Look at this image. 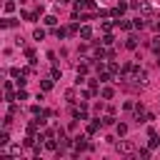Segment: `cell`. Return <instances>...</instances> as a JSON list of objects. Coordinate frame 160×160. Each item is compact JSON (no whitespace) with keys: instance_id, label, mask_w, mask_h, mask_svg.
I'll return each instance as SVG.
<instances>
[{"instance_id":"obj_1","label":"cell","mask_w":160,"mask_h":160,"mask_svg":"<svg viewBox=\"0 0 160 160\" xmlns=\"http://www.w3.org/2000/svg\"><path fill=\"white\" fill-rule=\"evenodd\" d=\"M115 150H118L120 155H130V152H135V145H132V142H128V140H122V142H118V145H115Z\"/></svg>"},{"instance_id":"obj_2","label":"cell","mask_w":160,"mask_h":160,"mask_svg":"<svg viewBox=\"0 0 160 160\" xmlns=\"http://www.w3.org/2000/svg\"><path fill=\"white\" fill-rule=\"evenodd\" d=\"M85 148H90V145H88V135L75 138V152H80V150H85Z\"/></svg>"},{"instance_id":"obj_3","label":"cell","mask_w":160,"mask_h":160,"mask_svg":"<svg viewBox=\"0 0 160 160\" xmlns=\"http://www.w3.org/2000/svg\"><path fill=\"white\" fill-rule=\"evenodd\" d=\"M78 32H80V38H82V40H90V38H92V28H90V25H82Z\"/></svg>"},{"instance_id":"obj_4","label":"cell","mask_w":160,"mask_h":160,"mask_svg":"<svg viewBox=\"0 0 160 160\" xmlns=\"http://www.w3.org/2000/svg\"><path fill=\"white\" fill-rule=\"evenodd\" d=\"M132 80H135V82H138V85H145V82H148V72H145V70H138V72H135V78H132Z\"/></svg>"},{"instance_id":"obj_5","label":"cell","mask_w":160,"mask_h":160,"mask_svg":"<svg viewBox=\"0 0 160 160\" xmlns=\"http://www.w3.org/2000/svg\"><path fill=\"white\" fill-rule=\"evenodd\" d=\"M100 125H102V120H92V122H88V135H95V132L100 130Z\"/></svg>"},{"instance_id":"obj_6","label":"cell","mask_w":160,"mask_h":160,"mask_svg":"<svg viewBox=\"0 0 160 160\" xmlns=\"http://www.w3.org/2000/svg\"><path fill=\"white\" fill-rule=\"evenodd\" d=\"M125 48H128V50H135V48H138V38H135V35H130V38L125 40Z\"/></svg>"},{"instance_id":"obj_7","label":"cell","mask_w":160,"mask_h":160,"mask_svg":"<svg viewBox=\"0 0 160 160\" xmlns=\"http://www.w3.org/2000/svg\"><path fill=\"white\" fill-rule=\"evenodd\" d=\"M100 95H102V98H105V100H110V98H112V95H115V90H112V88H108V85H105V88H102V90H100Z\"/></svg>"},{"instance_id":"obj_8","label":"cell","mask_w":160,"mask_h":160,"mask_svg":"<svg viewBox=\"0 0 160 160\" xmlns=\"http://www.w3.org/2000/svg\"><path fill=\"white\" fill-rule=\"evenodd\" d=\"M150 48H152V52H160V35H155V38H152Z\"/></svg>"},{"instance_id":"obj_9","label":"cell","mask_w":160,"mask_h":160,"mask_svg":"<svg viewBox=\"0 0 160 160\" xmlns=\"http://www.w3.org/2000/svg\"><path fill=\"white\" fill-rule=\"evenodd\" d=\"M125 10H128V5H125V2H120V5H118V8L112 10V15H118V18H120V15L125 12Z\"/></svg>"},{"instance_id":"obj_10","label":"cell","mask_w":160,"mask_h":160,"mask_svg":"<svg viewBox=\"0 0 160 160\" xmlns=\"http://www.w3.org/2000/svg\"><path fill=\"white\" fill-rule=\"evenodd\" d=\"M32 38H35V40H42V38H45V30H42V28H35V30H32Z\"/></svg>"},{"instance_id":"obj_11","label":"cell","mask_w":160,"mask_h":160,"mask_svg":"<svg viewBox=\"0 0 160 160\" xmlns=\"http://www.w3.org/2000/svg\"><path fill=\"white\" fill-rule=\"evenodd\" d=\"M115 122V118H112V112H108L105 118H102V125H112Z\"/></svg>"},{"instance_id":"obj_12","label":"cell","mask_w":160,"mask_h":160,"mask_svg":"<svg viewBox=\"0 0 160 160\" xmlns=\"http://www.w3.org/2000/svg\"><path fill=\"white\" fill-rule=\"evenodd\" d=\"M115 132H118V135H120V138H122V135H125V132H128V125H122V122H120V125H118V128H115Z\"/></svg>"},{"instance_id":"obj_13","label":"cell","mask_w":160,"mask_h":160,"mask_svg":"<svg viewBox=\"0 0 160 160\" xmlns=\"http://www.w3.org/2000/svg\"><path fill=\"white\" fill-rule=\"evenodd\" d=\"M45 148H48V150H58V142H55V140H50V138H48V140H45Z\"/></svg>"},{"instance_id":"obj_14","label":"cell","mask_w":160,"mask_h":160,"mask_svg":"<svg viewBox=\"0 0 160 160\" xmlns=\"http://www.w3.org/2000/svg\"><path fill=\"white\" fill-rule=\"evenodd\" d=\"M55 22H58L55 15H45V25H55Z\"/></svg>"},{"instance_id":"obj_15","label":"cell","mask_w":160,"mask_h":160,"mask_svg":"<svg viewBox=\"0 0 160 160\" xmlns=\"http://www.w3.org/2000/svg\"><path fill=\"white\" fill-rule=\"evenodd\" d=\"M145 25H148V22H145V20H142V18H138V20H135V22H132V28H138V30H140V28H145Z\"/></svg>"},{"instance_id":"obj_16","label":"cell","mask_w":160,"mask_h":160,"mask_svg":"<svg viewBox=\"0 0 160 160\" xmlns=\"http://www.w3.org/2000/svg\"><path fill=\"white\" fill-rule=\"evenodd\" d=\"M118 25H120L122 30H130V28H132V22H128V20H118Z\"/></svg>"},{"instance_id":"obj_17","label":"cell","mask_w":160,"mask_h":160,"mask_svg":"<svg viewBox=\"0 0 160 160\" xmlns=\"http://www.w3.org/2000/svg\"><path fill=\"white\" fill-rule=\"evenodd\" d=\"M68 32H70V30H65V28H58V30H55V35H58V38H60V40H62V38H65V35H68Z\"/></svg>"},{"instance_id":"obj_18","label":"cell","mask_w":160,"mask_h":160,"mask_svg":"<svg viewBox=\"0 0 160 160\" xmlns=\"http://www.w3.org/2000/svg\"><path fill=\"white\" fill-rule=\"evenodd\" d=\"M85 72H88V62H80L78 65V75H85Z\"/></svg>"},{"instance_id":"obj_19","label":"cell","mask_w":160,"mask_h":160,"mask_svg":"<svg viewBox=\"0 0 160 160\" xmlns=\"http://www.w3.org/2000/svg\"><path fill=\"white\" fill-rule=\"evenodd\" d=\"M8 140H10V138H8V130H2V132H0V145H8Z\"/></svg>"},{"instance_id":"obj_20","label":"cell","mask_w":160,"mask_h":160,"mask_svg":"<svg viewBox=\"0 0 160 160\" xmlns=\"http://www.w3.org/2000/svg\"><path fill=\"white\" fill-rule=\"evenodd\" d=\"M12 10H15V2L8 0V2H5V12H12Z\"/></svg>"},{"instance_id":"obj_21","label":"cell","mask_w":160,"mask_h":160,"mask_svg":"<svg viewBox=\"0 0 160 160\" xmlns=\"http://www.w3.org/2000/svg\"><path fill=\"white\" fill-rule=\"evenodd\" d=\"M15 98H18V100H28V92H25V90H22V88H20V90H18V95H15Z\"/></svg>"},{"instance_id":"obj_22","label":"cell","mask_w":160,"mask_h":160,"mask_svg":"<svg viewBox=\"0 0 160 160\" xmlns=\"http://www.w3.org/2000/svg\"><path fill=\"white\" fill-rule=\"evenodd\" d=\"M112 40H115V38H112V35H110V32H108V35H105V38H102V42H105V45H112Z\"/></svg>"},{"instance_id":"obj_23","label":"cell","mask_w":160,"mask_h":160,"mask_svg":"<svg viewBox=\"0 0 160 160\" xmlns=\"http://www.w3.org/2000/svg\"><path fill=\"white\" fill-rule=\"evenodd\" d=\"M52 88V80H42V90H50Z\"/></svg>"},{"instance_id":"obj_24","label":"cell","mask_w":160,"mask_h":160,"mask_svg":"<svg viewBox=\"0 0 160 160\" xmlns=\"http://www.w3.org/2000/svg\"><path fill=\"white\" fill-rule=\"evenodd\" d=\"M65 98H68V100L72 102V100H75V90H68V92H65Z\"/></svg>"},{"instance_id":"obj_25","label":"cell","mask_w":160,"mask_h":160,"mask_svg":"<svg viewBox=\"0 0 160 160\" xmlns=\"http://www.w3.org/2000/svg\"><path fill=\"white\" fill-rule=\"evenodd\" d=\"M10 152H12V155H20L22 150H20V145H12V148H10Z\"/></svg>"},{"instance_id":"obj_26","label":"cell","mask_w":160,"mask_h":160,"mask_svg":"<svg viewBox=\"0 0 160 160\" xmlns=\"http://www.w3.org/2000/svg\"><path fill=\"white\" fill-rule=\"evenodd\" d=\"M140 158H150V148H142L140 150Z\"/></svg>"},{"instance_id":"obj_27","label":"cell","mask_w":160,"mask_h":160,"mask_svg":"<svg viewBox=\"0 0 160 160\" xmlns=\"http://www.w3.org/2000/svg\"><path fill=\"white\" fill-rule=\"evenodd\" d=\"M152 28H155V30H158V32H160V20H158V22H155V25H152Z\"/></svg>"}]
</instances>
